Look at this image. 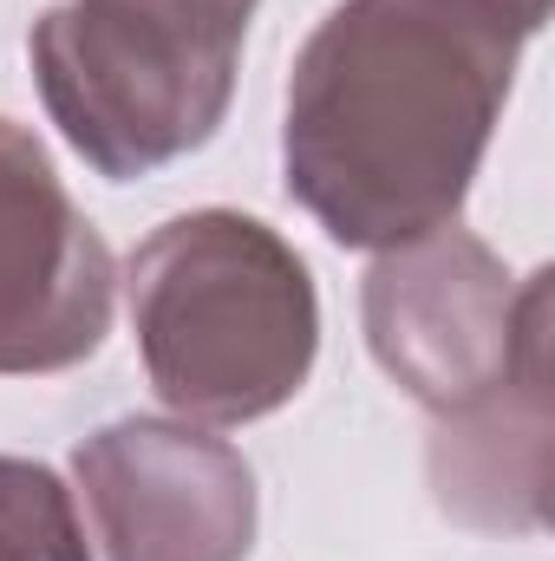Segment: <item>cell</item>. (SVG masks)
I'll use <instances>...</instances> for the list:
<instances>
[{"mask_svg":"<svg viewBox=\"0 0 555 561\" xmlns=\"http://www.w3.org/2000/svg\"><path fill=\"white\" fill-rule=\"evenodd\" d=\"M523 0H340L287 72L281 183L340 249H399L457 222L503 125Z\"/></svg>","mask_w":555,"mask_h":561,"instance_id":"1","label":"cell"},{"mask_svg":"<svg viewBox=\"0 0 555 561\" xmlns=\"http://www.w3.org/2000/svg\"><path fill=\"white\" fill-rule=\"evenodd\" d=\"M125 307L150 392L190 424L281 412L320 353V294L301 249L242 209H190L125 262Z\"/></svg>","mask_w":555,"mask_h":561,"instance_id":"2","label":"cell"},{"mask_svg":"<svg viewBox=\"0 0 555 561\" xmlns=\"http://www.w3.org/2000/svg\"><path fill=\"white\" fill-rule=\"evenodd\" d=\"M249 20L256 0H53L26 33L39 105L99 176H150L229 118Z\"/></svg>","mask_w":555,"mask_h":561,"instance_id":"3","label":"cell"},{"mask_svg":"<svg viewBox=\"0 0 555 561\" xmlns=\"http://www.w3.org/2000/svg\"><path fill=\"white\" fill-rule=\"evenodd\" d=\"M360 327L380 373L438 419L484 399L550 327V268L517 280L490 242L444 222L373 255Z\"/></svg>","mask_w":555,"mask_h":561,"instance_id":"4","label":"cell"},{"mask_svg":"<svg viewBox=\"0 0 555 561\" xmlns=\"http://www.w3.org/2000/svg\"><path fill=\"white\" fill-rule=\"evenodd\" d=\"M72 496L105 561H249L256 470L190 419H118L72 450Z\"/></svg>","mask_w":555,"mask_h":561,"instance_id":"5","label":"cell"},{"mask_svg":"<svg viewBox=\"0 0 555 561\" xmlns=\"http://www.w3.org/2000/svg\"><path fill=\"white\" fill-rule=\"evenodd\" d=\"M112 300L105 236L59 183L46 144L0 118V373L46 379L86 366L112 333Z\"/></svg>","mask_w":555,"mask_h":561,"instance_id":"6","label":"cell"},{"mask_svg":"<svg viewBox=\"0 0 555 561\" xmlns=\"http://www.w3.org/2000/svg\"><path fill=\"white\" fill-rule=\"evenodd\" d=\"M431 503L490 536H536L550 516V327L471 405L438 412L424 450Z\"/></svg>","mask_w":555,"mask_h":561,"instance_id":"7","label":"cell"},{"mask_svg":"<svg viewBox=\"0 0 555 561\" xmlns=\"http://www.w3.org/2000/svg\"><path fill=\"white\" fill-rule=\"evenodd\" d=\"M0 561H92L72 490L33 457H0Z\"/></svg>","mask_w":555,"mask_h":561,"instance_id":"8","label":"cell"},{"mask_svg":"<svg viewBox=\"0 0 555 561\" xmlns=\"http://www.w3.org/2000/svg\"><path fill=\"white\" fill-rule=\"evenodd\" d=\"M523 7H530V13H543V20H550V7H555V0H523Z\"/></svg>","mask_w":555,"mask_h":561,"instance_id":"9","label":"cell"}]
</instances>
